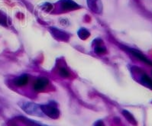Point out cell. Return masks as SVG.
I'll return each mask as SVG.
<instances>
[{
  "mask_svg": "<svg viewBox=\"0 0 152 126\" xmlns=\"http://www.w3.org/2000/svg\"><path fill=\"white\" fill-rule=\"evenodd\" d=\"M40 108H41V110L43 112L44 114H45V115H48V117L51 118V119H55L59 117V110L54 106H51V105H41V106H40Z\"/></svg>",
  "mask_w": 152,
  "mask_h": 126,
  "instance_id": "1",
  "label": "cell"
},
{
  "mask_svg": "<svg viewBox=\"0 0 152 126\" xmlns=\"http://www.w3.org/2000/svg\"><path fill=\"white\" fill-rule=\"evenodd\" d=\"M88 6L93 12L100 14L102 11V4L101 0H87Z\"/></svg>",
  "mask_w": 152,
  "mask_h": 126,
  "instance_id": "2",
  "label": "cell"
},
{
  "mask_svg": "<svg viewBox=\"0 0 152 126\" xmlns=\"http://www.w3.org/2000/svg\"><path fill=\"white\" fill-rule=\"evenodd\" d=\"M49 83V80L46 77H41L36 80L34 84V90L36 92H41L45 90Z\"/></svg>",
  "mask_w": 152,
  "mask_h": 126,
  "instance_id": "3",
  "label": "cell"
},
{
  "mask_svg": "<svg viewBox=\"0 0 152 126\" xmlns=\"http://www.w3.org/2000/svg\"><path fill=\"white\" fill-rule=\"evenodd\" d=\"M61 6L64 11H71L80 9V6L72 0H62L61 1Z\"/></svg>",
  "mask_w": 152,
  "mask_h": 126,
  "instance_id": "4",
  "label": "cell"
},
{
  "mask_svg": "<svg viewBox=\"0 0 152 126\" xmlns=\"http://www.w3.org/2000/svg\"><path fill=\"white\" fill-rule=\"evenodd\" d=\"M50 31H51L52 34L54 35V37L57 39L60 40V41H63V42H66L69 38V36L64 31H61L59 29L54 28H50Z\"/></svg>",
  "mask_w": 152,
  "mask_h": 126,
  "instance_id": "5",
  "label": "cell"
},
{
  "mask_svg": "<svg viewBox=\"0 0 152 126\" xmlns=\"http://www.w3.org/2000/svg\"><path fill=\"white\" fill-rule=\"evenodd\" d=\"M130 51H131V53H132V54L134 57H136V58H138V59H139L140 60L143 61L144 63H147V64L152 66V62L151 61V60H149L148 58H145V57L142 54H141L140 52H138V51H137V50H131Z\"/></svg>",
  "mask_w": 152,
  "mask_h": 126,
  "instance_id": "6",
  "label": "cell"
},
{
  "mask_svg": "<svg viewBox=\"0 0 152 126\" xmlns=\"http://www.w3.org/2000/svg\"><path fill=\"white\" fill-rule=\"evenodd\" d=\"M28 81V77L27 75H22L20 77H18L17 79H15L14 83L17 87H23L25 85L27 84Z\"/></svg>",
  "mask_w": 152,
  "mask_h": 126,
  "instance_id": "7",
  "label": "cell"
},
{
  "mask_svg": "<svg viewBox=\"0 0 152 126\" xmlns=\"http://www.w3.org/2000/svg\"><path fill=\"white\" fill-rule=\"evenodd\" d=\"M141 83L145 85V87H148V88L151 89L152 90V80L148 76L146 75V74H144L142 76H141Z\"/></svg>",
  "mask_w": 152,
  "mask_h": 126,
  "instance_id": "8",
  "label": "cell"
},
{
  "mask_svg": "<svg viewBox=\"0 0 152 126\" xmlns=\"http://www.w3.org/2000/svg\"><path fill=\"white\" fill-rule=\"evenodd\" d=\"M77 34H78V36L80 37V38L82 40L87 39V38L90 36V33L89 32V31L86 30V28L80 29Z\"/></svg>",
  "mask_w": 152,
  "mask_h": 126,
  "instance_id": "9",
  "label": "cell"
},
{
  "mask_svg": "<svg viewBox=\"0 0 152 126\" xmlns=\"http://www.w3.org/2000/svg\"><path fill=\"white\" fill-rule=\"evenodd\" d=\"M122 114L125 115V117L126 118V119H128V121H129L130 122L134 123V124L135 123V120H134V117H133V115H132L130 112H129L128 111H126V110H124L123 112H122Z\"/></svg>",
  "mask_w": 152,
  "mask_h": 126,
  "instance_id": "10",
  "label": "cell"
},
{
  "mask_svg": "<svg viewBox=\"0 0 152 126\" xmlns=\"http://www.w3.org/2000/svg\"><path fill=\"white\" fill-rule=\"evenodd\" d=\"M21 119L22 120V122H23L25 124L27 125L28 126H41L40 125L37 124V123L34 122L33 121H31L30 119H25V118H21Z\"/></svg>",
  "mask_w": 152,
  "mask_h": 126,
  "instance_id": "11",
  "label": "cell"
},
{
  "mask_svg": "<svg viewBox=\"0 0 152 126\" xmlns=\"http://www.w3.org/2000/svg\"><path fill=\"white\" fill-rule=\"evenodd\" d=\"M59 74L61 76H62V77L64 78H67L70 76V73H69V71L65 68L60 69Z\"/></svg>",
  "mask_w": 152,
  "mask_h": 126,
  "instance_id": "12",
  "label": "cell"
},
{
  "mask_svg": "<svg viewBox=\"0 0 152 126\" xmlns=\"http://www.w3.org/2000/svg\"><path fill=\"white\" fill-rule=\"evenodd\" d=\"M106 52V48L105 47H100V46H97L95 48V53L97 54H102Z\"/></svg>",
  "mask_w": 152,
  "mask_h": 126,
  "instance_id": "13",
  "label": "cell"
},
{
  "mask_svg": "<svg viewBox=\"0 0 152 126\" xmlns=\"http://www.w3.org/2000/svg\"><path fill=\"white\" fill-rule=\"evenodd\" d=\"M52 9V5L49 3H45L44 5V7H43V10L46 12H50Z\"/></svg>",
  "mask_w": 152,
  "mask_h": 126,
  "instance_id": "14",
  "label": "cell"
},
{
  "mask_svg": "<svg viewBox=\"0 0 152 126\" xmlns=\"http://www.w3.org/2000/svg\"><path fill=\"white\" fill-rule=\"evenodd\" d=\"M95 126H104V125L101 121H99V122H97L96 123Z\"/></svg>",
  "mask_w": 152,
  "mask_h": 126,
  "instance_id": "15",
  "label": "cell"
}]
</instances>
